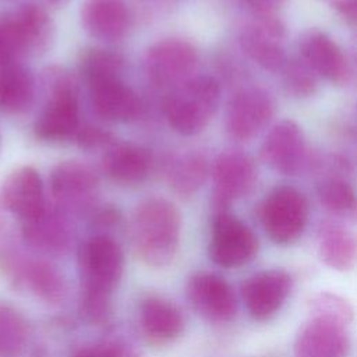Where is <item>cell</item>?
<instances>
[{"label":"cell","instance_id":"1","mask_svg":"<svg viewBox=\"0 0 357 357\" xmlns=\"http://www.w3.org/2000/svg\"><path fill=\"white\" fill-rule=\"evenodd\" d=\"M181 218L176 205L163 197L141 201L131 218L130 234L138 259L151 268L169 266L178 250Z\"/></svg>","mask_w":357,"mask_h":357},{"label":"cell","instance_id":"2","mask_svg":"<svg viewBox=\"0 0 357 357\" xmlns=\"http://www.w3.org/2000/svg\"><path fill=\"white\" fill-rule=\"evenodd\" d=\"M220 88L212 77H192L172 88L163 100L170 127L181 135H194L206 127L218 109Z\"/></svg>","mask_w":357,"mask_h":357},{"label":"cell","instance_id":"3","mask_svg":"<svg viewBox=\"0 0 357 357\" xmlns=\"http://www.w3.org/2000/svg\"><path fill=\"white\" fill-rule=\"evenodd\" d=\"M45 84L47 100L35 121V135L49 142L74 138L81 126L74 78L60 68H49Z\"/></svg>","mask_w":357,"mask_h":357},{"label":"cell","instance_id":"4","mask_svg":"<svg viewBox=\"0 0 357 357\" xmlns=\"http://www.w3.org/2000/svg\"><path fill=\"white\" fill-rule=\"evenodd\" d=\"M124 269V255L119 243L107 234L86 238L78 250L81 297L110 300Z\"/></svg>","mask_w":357,"mask_h":357},{"label":"cell","instance_id":"5","mask_svg":"<svg viewBox=\"0 0 357 357\" xmlns=\"http://www.w3.org/2000/svg\"><path fill=\"white\" fill-rule=\"evenodd\" d=\"M0 268L18 287L47 304H60L67 294L61 272L43 258L0 251Z\"/></svg>","mask_w":357,"mask_h":357},{"label":"cell","instance_id":"6","mask_svg":"<svg viewBox=\"0 0 357 357\" xmlns=\"http://www.w3.org/2000/svg\"><path fill=\"white\" fill-rule=\"evenodd\" d=\"M308 220L305 197L290 185L275 188L261 206V222L269 238L278 244H290L304 231Z\"/></svg>","mask_w":357,"mask_h":357},{"label":"cell","instance_id":"7","mask_svg":"<svg viewBox=\"0 0 357 357\" xmlns=\"http://www.w3.org/2000/svg\"><path fill=\"white\" fill-rule=\"evenodd\" d=\"M198 66L195 46L181 38H166L145 53L144 68L148 78L160 88H174L190 78Z\"/></svg>","mask_w":357,"mask_h":357},{"label":"cell","instance_id":"8","mask_svg":"<svg viewBox=\"0 0 357 357\" xmlns=\"http://www.w3.org/2000/svg\"><path fill=\"white\" fill-rule=\"evenodd\" d=\"M209 258L222 268H238L250 262L258 251V240L252 230L238 218L218 212L213 219Z\"/></svg>","mask_w":357,"mask_h":357},{"label":"cell","instance_id":"9","mask_svg":"<svg viewBox=\"0 0 357 357\" xmlns=\"http://www.w3.org/2000/svg\"><path fill=\"white\" fill-rule=\"evenodd\" d=\"M350 322L310 314L294 342V357H347L351 346Z\"/></svg>","mask_w":357,"mask_h":357},{"label":"cell","instance_id":"10","mask_svg":"<svg viewBox=\"0 0 357 357\" xmlns=\"http://www.w3.org/2000/svg\"><path fill=\"white\" fill-rule=\"evenodd\" d=\"M98 191V177L79 160H63L50 173V192L63 212L89 209Z\"/></svg>","mask_w":357,"mask_h":357},{"label":"cell","instance_id":"11","mask_svg":"<svg viewBox=\"0 0 357 357\" xmlns=\"http://www.w3.org/2000/svg\"><path fill=\"white\" fill-rule=\"evenodd\" d=\"M213 206L216 213L225 212L227 206L250 194L257 181L254 160L238 151H227L218 156L213 163Z\"/></svg>","mask_w":357,"mask_h":357},{"label":"cell","instance_id":"12","mask_svg":"<svg viewBox=\"0 0 357 357\" xmlns=\"http://www.w3.org/2000/svg\"><path fill=\"white\" fill-rule=\"evenodd\" d=\"M187 298L191 307L209 322H230L237 312V300L231 286L216 273L192 275L187 283Z\"/></svg>","mask_w":357,"mask_h":357},{"label":"cell","instance_id":"13","mask_svg":"<svg viewBox=\"0 0 357 357\" xmlns=\"http://www.w3.org/2000/svg\"><path fill=\"white\" fill-rule=\"evenodd\" d=\"M284 28L276 14L255 15L240 35V45L247 56L265 70L279 71L286 64L283 47Z\"/></svg>","mask_w":357,"mask_h":357},{"label":"cell","instance_id":"14","mask_svg":"<svg viewBox=\"0 0 357 357\" xmlns=\"http://www.w3.org/2000/svg\"><path fill=\"white\" fill-rule=\"evenodd\" d=\"M0 204L21 222L40 215L47 204L38 170L32 166H21L13 170L0 185Z\"/></svg>","mask_w":357,"mask_h":357},{"label":"cell","instance_id":"15","mask_svg":"<svg viewBox=\"0 0 357 357\" xmlns=\"http://www.w3.org/2000/svg\"><path fill=\"white\" fill-rule=\"evenodd\" d=\"M261 158L276 172L296 174L310 163L305 138L297 123L282 120L266 135Z\"/></svg>","mask_w":357,"mask_h":357},{"label":"cell","instance_id":"16","mask_svg":"<svg viewBox=\"0 0 357 357\" xmlns=\"http://www.w3.org/2000/svg\"><path fill=\"white\" fill-rule=\"evenodd\" d=\"M291 290V276L283 269H268L250 276L241 286L244 305L254 319L273 317Z\"/></svg>","mask_w":357,"mask_h":357},{"label":"cell","instance_id":"17","mask_svg":"<svg viewBox=\"0 0 357 357\" xmlns=\"http://www.w3.org/2000/svg\"><path fill=\"white\" fill-rule=\"evenodd\" d=\"M272 114L273 102L269 93L261 88H245L229 105L227 132L236 141H248L269 123Z\"/></svg>","mask_w":357,"mask_h":357},{"label":"cell","instance_id":"18","mask_svg":"<svg viewBox=\"0 0 357 357\" xmlns=\"http://www.w3.org/2000/svg\"><path fill=\"white\" fill-rule=\"evenodd\" d=\"M21 223L24 243L39 254L61 255L71 245L73 230L70 222L66 212L57 206H46L40 215Z\"/></svg>","mask_w":357,"mask_h":357},{"label":"cell","instance_id":"19","mask_svg":"<svg viewBox=\"0 0 357 357\" xmlns=\"http://www.w3.org/2000/svg\"><path fill=\"white\" fill-rule=\"evenodd\" d=\"M301 60L318 77L343 85L351 75L350 63L343 50L328 35L310 32L301 42Z\"/></svg>","mask_w":357,"mask_h":357},{"label":"cell","instance_id":"20","mask_svg":"<svg viewBox=\"0 0 357 357\" xmlns=\"http://www.w3.org/2000/svg\"><path fill=\"white\" fill-rule=\"evenodd\" d=\"M91 102L95 113L109 121H131L141 114L138 95L121 78H110L89 84Z\"/></svg>","mask_w":357,"mask_h":357},{"label":"cell","instance_id":"21","mask_svg":"<svg viewBox=\"0 0 357 357\" xmlns=\"http://www.w3.org/2000/svg\"><path fill=\"white\" fill-rule=\"evenodd\" d=\"M81 21L93 38L116 42L124 38L130 28V11L124 0H85Z\"/></svg>","mask_w":357,"mask_h":357},{"label":"cell","instance_id":"22","mask_svg":"<svg viewBox=\"0 0 357 357\" xmlns=\"http://www.w3.org/2000/svg\"><path fill=\"white\" fill-rule=\"evenodd\" d=\"M138 324L144 336L153 343H169L184 331L181 311L159 296L145 297L138 308Z\"/></svg>","mask_w":357,"mask_h":357},{"label":"cell","instance_id":"23","mask_svg":"<svg viewBox=\"0 0 357 357\" xmlns=\"http://www.w3.org/2000/svg\"><path fill=\"white\" fill-rule=\"evenodd\" d=\"M35 99V79L21 60H0V112L20 114Z\"/></svg>","mask_w":357,"mask_h":357},{"label":"cell","instance_id":"24","mask_svg":"<svg viewBox=\"0 0 357 357\" xmlns=\"http://www.w3.org/2000/svg\"><path fill=\"white\" fill-rule=\"evenodd\" d=\"M151 155L134 144H116L103 158V169L119 183L134 184L142 181L151 170Z\"/></svg>","mask_w":357,"mask_h":357},{"label":"cell","instance_id":"25","mask_svg":"<svg viewBox=\"0 0 357 357\" xmlns=\"http://www.w3.org/2000/svg\"><path fill=\"white\" fill-rule=\"evenodd\" d=\"M318 254L329 268L340 272L349 271L356 264V237L346 226L326 222L318 233Z\"/></svg>","mask_w":357,"mask_h":357},{"label":"cell","instance_id":"26","mask_svg":"<svg viewBox=\"0 0 357 357\" xmlns=\"http://www.w3.org/2000/svg\"><path fill=\"white\" fill-rule=\"evenodd\" d=\"M10 13L22 32L28 54H39L50 46L54 26L45 7L28 3Z\"/></svg>","mask_w":357,"mask_h":357},{"label":"cell","instance_id":"27","mask_svg":"<svg viewBox=\"0 0 357 357\" xmlns=\"http://www.w3.org/2000/svg\"><path fill=\"white\" fill-rule=\"evenodd\" d=\"M206 173L208 166L205 158L197 152H187L172 162L167 180L176 194L188 197L204 184Z\"/></svg>","mask_w":357,"mask_h":357},{"label":"cell","instance_id":"28","mask_svg":"<svg viewBox=\"0 0 357 357\" xmlns=\"http://www.w3.org/2000/svg\"><path fill=\"white\" fill-rule=\"evenodd\" d=\"M29 326L13 305L0 303V357H17L26 346Z\"/></svg>","mask_w":357,"mask_h":357},{"label":"cell","instance_id":"29","mask_svg":"<svg viewBox=\"0 0 357 357\" xmlns=\"http://www.w3.org/2000/svg\"><path fill=\"white\" fill-rule=\"evenodd\" d=\"M123 57L114 52L106 49H86L79 57V70L89 84L120 78L123 70Z\"/></svg>","mask_w":357,"mask_h":357},{"label":"cell","instance_id":"30","mask_svg":"<svg viewBox=\"0 0 357 357\" xmlns=\"http://www.w3.org/2000/svg\"><path fill=\"white\" fill-rule=\"evenodd\" d=\"M321 204L331 212L339 215H353L356 211V197L351 185L342 178H328L318 185Z\"/></svg>","mask_w":357,"mask_h":357},{"label":"cell","instance_id":"31","mask_svg":"<svg viewBox=\"0 0 357 357\" xmlns=\"http://www.w3.org/2000/svg\"><path fill=\"white\" fill-rule=\"evenodd\" d=\"M284 70V85L290 93L298 98L310 96L317 89V75L312 70L300 59L286 61Z\"/></svg>","mask_w":357,"mask_h":357},{"label":"cell","instance_id":"32","mask_svg":"<svg viewBox=\"0 0 357 357\" xmlns=\"http://www.w3.org/2000/svg\"><path fill=\"white\" fill-rule=\"evenodd\" d=\"M310 314H321L335 317L346 322H351L353 310L350 304L337 294L319 293L310 303Z\"/></svg>","mask_w":357,"mask_h":357},{"label":"cell","instance_id":"33","mask_svg":"<svg viewBox=\"0 0 357 357\" xmlns=\"http://www.w3.org/2000/svg\"><path fill=\"white\" fill-rule=\"evenodd\" d=\"M74 139L85 149H95L112 144L113 135L112 132L95 126H79Z\"/></svg>","mask_w":357,"mask_h":357},{"label":"cell","instance_id":"34","mask_svg":"<svg viewBox=\"0 0 357 357\" xmlns=\"http://www.w3.org/2000/svg\"><path fill=\"white\" fill-rule=\"evenodd\" d=\"M73 357H112V342H100L95 344H86L75 350Z\"/></svg>","mask_w":357,"mask_h":357},{"label":"cell","instance_id":"35","mask_svg":"<svg viewBox=\"0 0 357 357\" xmlns=\"http://www.w3.org/2000/svg\"><path fill=\"white\" fill-rule=\"evenodd\" d=\"M255 15H272L286 0H244Z\"/></svg>","mask_w":357,"mask_h":357},{"label":"cell","instance_id":"36","mask_svg":"<svg viewBox=\"0 0 357 357\" xmlns=\"http://www.w3.org/2000/svg\"><path fill=\"white\" fill-rule=\"evenodd\" d=\"M331 3L333 7L337 8V11L346 17L350 21L356 20V11H357V0H325Z\"/></svg>","mask_w":357,"mask_h":357},{"label":"cell","instance_id":"37","mask_svg":"<svg viewBox=\"0 0 357 357\" xmlns=\"http://www.w3.org/2000/svg\"><path fill=\"white\" fill-rule=\"evenodd\" d=\"M112 346L113 357H144L137 349L121 340H112Z\"/></svg>","mask_w":357,"mask_h":357},{"label":"cell","instance_id":"38","mask_svg":"<svg viewBox=\"0 0 357 357\" xmlns=\"http://www.w3.org/2000/svg\"><path fill=\"white\" fill-rule=\"evenodd\" d=\"M0 139H1V138H0Z\"/></svg>","mask_w":357,"mask_h":357}]
</instances>
